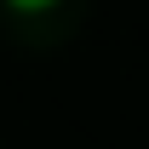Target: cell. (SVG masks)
I'll list each match as a JSON object with an SVG mask.
<instances>
[{
    "instance_id": "obj_1",
    "label": "cell",
    "mask_w": 149,
    "mask_h": 149,
    "mask_svg": "<svg viewBox=\"0 0 149 149\" xmlns=\"http://www.w3.org/2000/svg\"><path fill=\"white\" fill-rule=\"evenodd\" d=\"M6 6H12V12H23V17H29V12H46V6H57V0H6Z\"/></svg>"
}]
</instances>
